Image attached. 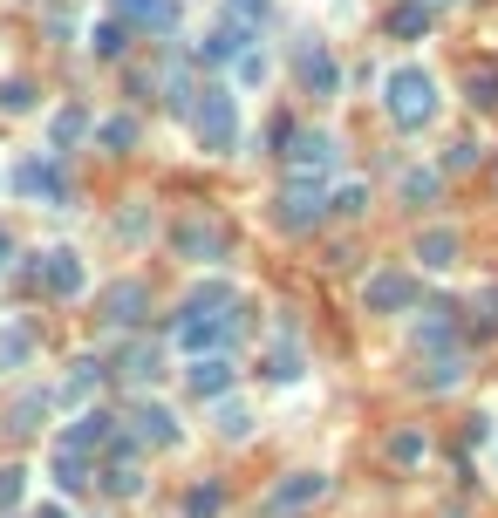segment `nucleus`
<instances>
[{
  "instance_id": "f03ea898",
  "label": "nucleus",
  "mask_w": 498,
  "mask_h": 518,
  "mask_svg": "<svg viewBox=\"0 0 498 518\" xmlns=\"http://www.w3.org/2000/svg\"><path fill=\"white\" fill-rule=\"evenodd\" d=\"M192 137L198 150H232L239 144V110L226 89H205V103H192Z\"/></svg>"
},
{
  "instance_id": "6e6552de",
  "label": "nucleus",
  "mask_w": 498,
  "mask_h": 518,
  "mask_svg": "<svg viewBox=\"0 0 498 518\" xmlns=\"http://www.w3.org/2000/svg\"><path fill=\"white\" fill-rule=\"evenodd\" d=\"M130 437H137V444H151V450H178V444H185L178 416H171L164 403H137V409H130Z\"/></svg>"
},
{
  "instance_id": "0eeeda50",
  "label": "nucleus",
  "mask_w": 498,
  "mask_h": 518,
  "mask_svg": "<svg viewBox=\"0 0 498 518\" xmlns=\"http://www.w3.org/2000/svg\"><path fill=\"white\" fill-rule=\"evenodd\" d=\"M41 287L55 300H76L82 287H89V266H82L76 246H55V253H41Z\"/></svg>"
},
{
  "instance_id": "a19ab883",
  "label": "nucleus",
  "mask_w": 498,
  "mask_h": 518,
  "mask_svg": "<svg viewBox=\"0 0 498 518\" xmlns=\"http://www.w3.org/2000/svg\"><path fill=\"white\" fill-rule=\"evenodd\" d=\"M35 518H69V505H62V498H41V505H35Z\"/></svg>"
},
{
  "instance_id": "412c9836",
  "label": "nucleus",
  "mask_w": 498,
  "mask_h": 518,
  "mask_svg": "<svg viewBox=\"0 0 498 518\" xmlns=\"http://www.w3.org/2000/svg\"><path fill=\"white\" fill-rule=\"evenodd\" d=\"M430 28V0H403V7H389V35L396 41H417Z\"/></svg>"
},
{
  "instance_id": "393cba45",
  "label": "nucleus",
  "mask_w": 498,
  "mask_h": 518,
  "mask_svg": "<svg viewBox=\"0 0 498 518\" xmlns=\"http://www.w3.org/2000/svg\"><path fill=\"white\" fill-rule=\"evenodd\" d=\"M35 416H48V389H28L21 403L7 409V430H35Z\"/></svg>"
},
{
  "instance_id": "f8f14e48",
  "label": "nucleus",
  "mask_w": 498,
  "mask_h": 518,
  "mask_svg": "<svg viewBox=\"0 0 498 518\" xmlns=\"http://www.w3.org/2000/svg\"><path fill=\"white\" fill-rule=\"evenodd\" d=\"M287 164H294V178H321V171H335V137H287Z\"/></svg>"
},
{
  "instance_id": "bb28decb",
  "label": "nucleus",
  "mask_w": 498,
  "mask_h": 518,
  "mask_svg": "<svg viewBox=\"0 0 498 518\" xmlns=\"http://www.w3.org/2000/svg\"><path fill=\"white\" fill-rule=\"evenodd\" d=\"M116 375H123V382H137V389H144V382H157V348H130Z\"/></svg>"
},
{
  "instance_id": "f3484780",
  "label": "nucleus",
  "mask_w": 498,
  "mask_h": 518,
  "mask_svg": "<svg viewBox=\"0 0 498 518\" xmlns=\"http://www.w3.org/2000/svg\"><path fill=\"white\" fill-rule=\"evenodd\" d=\"M89 444H116V423L103 416V409H76L69 437H62V450H89Z\"/></svg>"
},
{
  "instance_id": "423d86ee",
  "label": "nucleus",
  "mask_w": 498,
  "mask_h": 518,
  "mask_svg": "<svg viewBox=\"0 0 498 518\" xmlns=\"http://www.w3.org/2000/svg\"><path fill=\"white\" fill-rule=\"evenodd\" d=\"M362 307H369V314H410V307H417V280H410V273H396V266H389V273H369Z\"/></svg>"
},
{
  "instance_id": "cd10ccee",
  "label": "nucleus",
  "mask_w": 498,
  "mask_h": 518,
  "mask_svg": "<svg viewBox=\"0 0 498 518\" xmlns=\"http://www.w3.org/2000/svg\"><path fill=\"white\" fill-rule=\"evenodd\" d=\"M55 484H62V491H82V484H89V457H82V450H62V457H55Z\"/></svg>"
},
{
  "instance_id": "9b49d317",
  "label": "nucleus",
  "mask_w": 498,
  "mask_h": 518,
  "mask_svg": "<svg viewBox=\"0 0 498 518\" xmlns=\"http://www.w3.org/2000/svg\"><path fill=\"white\" fill-rule=\"evenodd\" d=\"M144 314H151V287L144 280H116L110 294H103V321L110 328H137Z\"/></svg>"
},
{
  "instance_id": "9d476101",
  "label": "nucleus",
  "mask_w": 498,
  "mask_h": 518,
  "mask_svg": "<svg viewBox=\"0 0 498 518\" xmlns=\"http://www.w3.org/2000/svg\"><path fill=\"white\" fill-rule=\"evenodd\" d=\"M14 185L28 191V198H48V205H69V178H62V164H55V157H28V164L14 171Z\"/></svg>"
},
{
  "instance_id": "4c0bfd02",
  "label": "nucleus",
  "mask_w": 498,
  "mask_h": 518,
  "mask_svg": "<svg viewBox=\"0 0 498 518\" xmlns=\"http://www.w3.org/2000/svg\"><path fill=\"white\" fill-rule=\"evenodd\" d=\"M471 103H478V110H485V103H498V75H492V69L471 75Z\"/></svg>"
},
{
  "instance_id": "20e7f679",
  "label": "nucleus",
  "mask_w": 498,
  "mask_h": 518,
  "mask_svg": "<svg viewBox=\"0 0 498 518\" xmlns=\"http://www.w3.org/2000/svg\"><path fill=\"white\" fill-rule=\"evenodd\" d=\"M226 341H232V321H226V314H192V307H185V321H178V348H185L192 362L226 355Z\"/></svg>"
},
{
  "instance_id": "ddd939ff",
  "label": "nucleus",
  "mask_w": 498,
  "mask_h": 518,
  "mask_svg": "<svg viewBox=\"0 0 498 518\" xmlns=\"http://www.w3.org/2000/svg\"><path fill=\"white\" fill-rule=\"evenodd\" d=\"M301 89L307 96H335V89H342V69H335V55H328L321 41L301 48Z\"/></svg>"
},
{
  "instance_id": "c756f323",
  "label": "nucleus",
  "mask_w": 498,
  "mask_h": 518,
  "mask_svg": "<svg viewBox=\"0 0 498 518\" xmlns=\"http://www.w3.org/2000/svg\"><path fill=\"white\" fill-rule=\"evenodd\" d=\"M423 450H430L423 430H396V437H389V457H396V464H423Z\"/></svg>"
},
{
  "instance_id": "2f4dec72",
  "label": "nucleus",
  "mask_w": 498,
  "mask_h": 518,
  "mask_svg": "<svg viewBox=\"0 0 498 518\" xmlns=\"http://www.w3.org/2000/svg\"><path fill=\"white\" fill-rule=\"evenodd\" d=\"M0 110H7V116H28V110H35V89H28L21 75H14V82H0Z\"/></svg>"
},
{
  "instance_id": "2eb2a0df",
  "label": "nucleus",
  "mask_w": 498,
  "mask_h": 518,
  "mask_svg": "<svg viewBox=\"0 0 498 518\" xmlns=\"http://www.w3.org/2000/svg\"><path fill=\"white\" fill-rule=\"evenodd\" d=\"M253 48V28L246 21H226V28H212V35L198 41V62H239Z\"/></svg>"
},
{
  "instance_id": "7ed1b4c3",
  "label": "nucleus",
  "mask_w": 498,
  "mask_h": 518,
  "mask_svg": "<svg viewBox=\"0 0 498 518\" xmlns=\"http://www.w3.org/2000/svg\"><path fill=\"white\" fill-rule=\"evenodd\" d=\"M328 212H335V205L321 198V185H314V178H294V185L280 191V212H273V225H280V232H314Z\"/></svg>"
},
{
  "instance_id": "c9c22d12",
  "label": "nucleus",
  "mask_w": 498,
  "mask_h": 518,
  "mask_svg": "<svg viewBox=\"0 0 498 518\" xmlns=\"http://www.w3.org/2000/svg\"><path fill=\"white\" fill-rule=\"evenodd\" d=\"M185 505H192V518H212L219 505H226V498H219V484H198V491L185 498Z\"/></svg>"
},
{
  "instance_id": "39448f33",
  "label": "nucleus",
  "mask_w": 498,
  "mask_h": 518,
  "mask_svg": "<svg viewBox=\"0 0 498 518\" xmlns=\"http://www.w3.org/2000/svg\"><path fill=\"white\" fill-rule=\"evenodd\" d=\"M171 246H178V259H192V266H219V259H226V225L219 219H185Z\"/></svg>"
},
{
  "instance_id": "ea45409f",
  "label": "nucleus",
  "mask_w": 498,
  "mask_h": 518,
  "mask_svg": "<svg viewBox=\"0 0 498 518\" xmlns=\"http://www.w3.org/2000/svg\"><path fill=\"white\" fill-rule=\"evenodd\" d=\"M444 164H451V171H471V164H478V144H451V157H444Z\"/></svg>"
},
{
  "instance_id": "7c9ffc66",
  "label": "nucleus",
  "mask_w": 498,
  "mask_h": 518,
  "mask_svg": "<svg viewBox=\"0 0 498 518\" xmlns=\"http://www.w3.org/2000/svg\"><path fill=\"white\" fill-rule=\"evenodd\" d=\"M14 505H28V471H21V464L0 471V512H14Z\"/></svg>"
},
{
  "instance_id": "a878e982",
  "label": "nucleus",
  "mask_w": 498,
  "mask_h": 518,
  "mask_svg": "<svg viewBox=\"0 0 498 518\" xmlns=\"http://www.w3.org/2000/svg\"><path fill=\"white\" fill-rule=\"evenodd\" d=\"M89 55L116 62V55H123V21H96V28H89Z\"/></svg>"
},
{
  "instance_id": "1a4fd4ad",
  "label": "nucleus",
  "mask_w": 498,
  "mask_h": 518,
  "mask_svg": "<svg viewBox=\"0 0 498 518\" xmlns=\"http://www.w3.org/2000/svg\"><path fill=\"white\" fill-rule=\"evenodd\" d=\"M321 491H328V478H321V471H287V478H280V484L267 491V512H273V518L307 512V505H314Z\"/></svg>"
},
{
  "instance_id": "79ce46f5",
  "label": "nucleus",
  "mask_w": 498,
  "mask_h": 518,
  "mask_svg": "<svg viewBox=\"0 0 498 518\" xmlns=\"http://www.w3.org/2000/svg\"><path fill=\"white\" fill-rule=\"evenodd\" d=\"M7 253H14V239H7V232H0V266H7Z\"/></svg>"
},
{
  "instance_id": "5701e85b",
  "label": "nucleus",
  "mask_w": 498,
  "mask_h": 518,
  "mask_svg": "<svg viewBox=\"0 0 498 518\" xmlns=\"http://www.w3.org/2000/svg\"><path fill=\"white\" fill-rule=\"evenodd\" d=\"M96 144L103 150H137V116H103V123H96Z\"/></svg>"
},
{
  "instance_id": "473e14b6",
  "label": "nucleus",
  "mask_w": 498,
  "mask_h": 518,
  "mask_svg": "<svg viewBox=\"0 0 498 518\" xmlns=\"http://www.w3.org/2000/svg\"><path fill=\"white\" fill-rule=\"evenodd\" d=\"M253 430V409L246 403H219V437H246Z\"/></svg>"
},
{
  "instance_id": "6ab92c4d",
  "label": "nucleus",
  "mask_w": 498,
  "mask_h": 518,
  "mask_svg": "<svg viewBox=\"0 0 498 518\" xmlns=\"http://www.w3.org/2000/svg\"><path fill=\"white\" fill-rule=\"evenodd\" d=\"M82 130H89V110H82V103H69V110H55V123H48V157H62V150L76 144Z\"/></svg>"
},
{
  "instance_id": "e433bc0d",
  "label": "nucleus",
  "mask_w": 498,
  "mask_h": 518,
  "mask_svg": "<svg viewBox=\"0 0 498 518\" xmlns=\"http://www.w3.org/2000/svg\"><path fill=\"white\" fill-rule=\"evenodd\" d=\"M232 69H239V82H267V55H260V48H246Z\"/></svg>"
},
{
  "instance_id": "58836bf2",
  "label": "nucleus",
  "mask_w": 498,
  "mask_h": 518,
  "mask_svg": "<svg viewBox=\"0 0 498 518\" xmlns=\"http://www.w3.org/2000/svg\"><path fill=\"white\" fill-rule=\"evenodd\" d=\"M267 375H273V382H294V375H301V355H294V348H280V355L267 362Z\"/></svg>"
},
{
  "instance_id": "37998d69",
  "label": "nucleus",
  "mask_w": 498,
  "mask_h": 518,
  "mask_svg": "<svg viewBox=\"0 0 498 518\" xmlns=\"http://www.w3.org/2000/svg\"><path fill=\"white\" fill-rule=\"evenodd\" d=\"M492 307H498V294H492Z\"/></svg>"
},
{
  "instance_id": "f704fd0d",
  "label": "nucleus",
  "mask_w": 498,
  "mask_h": 518,
  "mask_svg": "<svg viewBox=\"0 0 498 518\" xmlns=\"http://www.w3.org/2000/svg\"><path fill=\"white\" fill-rule=\"evenodd\" d=\"M403 198H410V205L437 198V171H403Z\"/></svg>"
},
{
  "instance_id": "f257e3e1",
  "label": "nucleus",
  "mask_w": 498,
  "mask_h": 518,
  "mask_svg": "<svg viewBox=\"0 0 498 518\" xmlns=\"http://www.w3.org/2000/svg\"><path fill=\"white\" fill-rule=\"evenodd\" d=\"M383 110L396 130H423L430 116H437V75L417 69V62H396L383 75Z\"/></svg>"
},
{
  "instance_id": "c85d7f7f",
  "label": "nucleus",
  "mask_w": 498,
  "mask_h": 518,
  "mask_svg": "<svg viewBox=\"0 0 498 518\" xmlns=\"http://www.w3.org/2000/svg\"><path fill=\"white\" fill-rule=\"evenodd\" d=\"M328 205H335L342 219H362V212H369V185H355V178H348V185H335V198H328Z\"/></svg>"
},
{
  "instance_id": "4468645a",
  "label": "nucleus",
  "mask_w": 498,
  "mask_h": 518,
  "mask_svg": "<svg viewBox=\"0 0 498 518\" xmlns=\"http://www.w3.org/2000/svg\"><path fill=\"white\" fill-rule=\"evenodd\" d=\"M464 253V239L451 232V225H430V232H417V259H423V273H451Z\"/></svg>"
},
{
  "instance_id": "4be33fe9",
  "label": "nucleus",
  "mask_w": 498,
  "mask_h": 518,
  "mask_svg": "<svg viewBox=\"0 0 498 518\" xmlns=\"http://www.w3.org/2000/svg\"><path fill=\"white\" fill-rule=\"evenodd\" d=\"M28 355H35V334L28 328H0V375L28 369Z\"/></svg>"
},
{
  "instance_id": "a211bd4d",
  "label": "nucleus",
  "mask_w": 498,
  "mask_h": 518,
  "mask_svg": "<svg viewBox=\"0 0 498 518\" xmlns=\"http://www.w3.org/2000/svg\"><path fill=\"white\" fill-rule=\"evenodd\" d=\"M110 7L130 21V28H151V35L171 28V0H110Z\"/></svg>"
},
{
  "instance_id": "aec40b11",
  "label": "nucleus",
  "mask_w": 498,
  "mask_h": 518,
  "mask_svg": "<svg viewBox=\"0 0 498 518\" xmlns=\"http://www.w3.org/2000/svg\"><path fill=\"white\" fill-rule=\"evenodd\" d=\"M417 382L430 389V396H437V389H458V382H464V355H458V348H451V355H430Z\"/></svg>"
},
{
  "instance_id": "dca6fc26",
  "label": "nucleus",
  "mask_w": 498,
  "mask_h": 518,
  "mask_svg": "<svg viewBox=\"0 0 498 518\" xmlns=\"http://www.w3.org/2000/svg\"><path fill=\"white\" fill-rule=\"evenodd\" d=\"M185 382H192L198 403H219V396L232 389V362H226V355H205V362H192V369H185Z\"/></svg>"
},
{
  "instance_id": "72a5a7b5",
  "label": "nucleus",
  "mask_w": 498,
  "mask_h": 518,
  "mask_svg": "<svg viewBox=\"0 0 498 518\" xmlns=\"http://www.w3.org/2000/svg\"><path fill=\"white\" fill-rule=\"evenodd\" d=\"M110 491H116V498H137V491H144V478H137V464H130V457H116Z\"/></svg>"
},
{
  "instance_id": "b1692460",
  "label": "nucleus",
  "mask_w": 498,
  "mask_h": 518,
  "mask_svg": "<svg viewBox=\"0 0 498 518\" xmlns=\"http://www.w3.org/2000/svg\"><path fill=\"white\" fill-rule=\"evenodd\" d=\"M96 382H103V362H96V355H82L76 369H69V382H62V403H82Z\"/></svg>"
}]
</instances>
